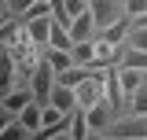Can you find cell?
I'll list each match as a JSON object with an SVG mask.
<instances>
[{
    "instance_id": "cell-1",
    "label": "cell",
    "mask_w": 147,
    "mask_h": 140,
    "mask_svg": "<svg viewBox=\"0 0 147 140\" xmlns=\"http://www.w3.org/2000/svg\"><path fill=\"white\" fill-rule=\"evenodd\" d=\"M33 96H37V103H52V88H55V67L44 59V63H37L33 67Z\"/></svg>"
},
{
    "instance_id": "cell-19",
    "label": "cell",
    "mask_w": 147,
    "mask_h": 140,
    "mask_svg": "<svg viewBox=\"0 0 147 140\" xmlns=\"http://www.w3.org/2000/svg\"><path fill=\"white\" fill-rule=\"evenodd\" d=\"M125 67H136V70H147V52H136V48H129V55L121 59Z\"/></svg>"
},
{
    "instance_id": "cell-7",
    "label": "cell",
    "mask_w": 147,
    "mask_h": 140,
    "mask_svg": "<svg viewBox=\"0 0 147 140\" xmlns=\"http://www.w3.org/2000/svg\"><path fill=\"white\" fill-rule=\"evenodd\" d=\"M103 92H107V103H110V107H118L121 100H125V92H121V77H118V67H107Z\"/></svg>"
},
{
    "instance_id": "cell-12",
    "label": "cell",
    "mask_w": 147,
    "mask_h": 140,
    "mask_svg": "<svg viewBox=\"0 0 147 140\" xmlns=\"http://www.w3.org/2000/svg\"><path fill=\"white\" fill-rule=\"evenodd\" d=\"M118 48H121V44H110V41H103V37H99V41H96V63L114 67V63H118Z\"/></svg>"
},
{
    "instance_id": "cell-10",
    "label": "cell",
    "mask_w": 147,
    "mask_h": 140,
    "mask_svg": "<svg viewBox=\"0 0 147 140\" xmlns=\"http://www.w3.org/2000/svg\"><path fill=\"white\" fill-rule=\"evenodd\" d=\"M96 30V18H92V11H85V15H77L70 22V33H74V41H88V33Z\"/></svg>"
},
{
    "instance_id": "cell-18",
    "label": "cell",
    "mask_w": 147,
    "mask_h": 140,
    "mask_svg": "<svg viewBox=\"0 0 147 140\" xmlns=\"http://www.w3.org/2000/svg\"><path fill=\"white\" fill-rule=\"evenodd\" d=\"M26 133H30V129L22 125V118H18V114H15V122H7L4 129H0V137H4V140H18V137H26Z\"/></svg>"
},
{
    "instance_id": "cell-21",
    "label": "cell",
    "mask_w": 147,
    "mask_h": 140,
    "mask_svg": "<svg viewBox=\"0 0 147 140\" xmlns=\"http://www.w3.org/2000/svg\"><path fill=\"white\" fill-rule=\"evenodd\" d=\"M136 26H147V15H140V18H136Z\"/></svg>"
},
{
    "instance_id": "cell-11",
    "label": "cell",
    "mask_w": 147,
    "mask_h": 140,
    "mask_svg": "<svg viewBox=\"0 0 147 140\" xmlns=\"http://www.w3.org/2000/svg\"><path fill=\"white\" fill-rule=\"evenodd\" d=\"M88 114V125H92V133H103V125L110 122V103H96L85 111Z\"/></svg>"
},
{
    "instance_id": "cell-14",
    "label": "cell",
    "mask_w": 147,
    "mask_h": 140,
    "mask_svg": "<svg viewBox=\"0 0 147 140\" xmlns=\"http://www.w3.org/2000/svg\"><path fill=\"white\" fill-rule=\"evenodd\" d=\"M74 63H81V67L96 63V44H92V41H77V44H74Z\"/></svg>"
},
{
    "instance_id": "cell-5",
    "label": "cell",
    "mask_w": 147,
    "mask_h": 140,
    "mask_svg": "<svg viewBox=\"0 0 147 140\" xmlns=\"http://www.w3.org/2000/svg\"><path fill=\"white\" fill-rule=\"evenodd\" d=\"M118 77H121V92H125V100L132 96V92H136V88H144V85H147V81H144V70L125 67V63L118 67Z\"/></svg>"
},
{
    "instance_id": "cell-4",
    "label": "cell",
    "mask_w": 147,
    "mask_h": 140,
    "mask_svg": "<svg viewBox=\"0 0 147 140\" xmlns=\"http://www.w3.org/2000/svg\"><path fill=\"white\" fill-rule=\"evenodd\" d=\"M33 100H37L33 88H15V92L7 88V96H4V111H7V114H22V111L33 103Z\"/></svg>"
},
{
    "instance_id": "cell-3",
    "label": "cell",
    "mask_w": 147,
    "mask_h": 140,
    "mask_svg": "<svg viewBox=\"0 0 147 140\" xmlns=\"http://www.w3.org/2000/svg\"><path fill=\"white\" fill-rule=\"evenodd\" d=\"M22 26H26V37H30V44H40V48H48V37H52L55 15H40V18H30V22H22Z\"/></svg>"
},
{
    "instance_id": "cell-15",
    "label": "cell",
    "mask_w": 147,
    "mask_h": 140,
    "mask_svg": "<svg viewBox=\"0 0 147 140\" xmlns=\"http://www.w3.org/2000/svg\"><path fill=\"white\" fill-rule=\"evenodd\" d=\"M88 133H92V125H88V114H85V111L77 107V111H74V129H70V137H74V140H85Z\"/></svg>"
},
{
    "instance_id": "cell-8",
    "label": "cell",
    "mask_w": 147,
    "mask_h": 140,
    "mask_svg": "<svg viewBox=\"0 0 147 140\" xmlns=\"http://www.w3.org/2000/svg\"><path fill=\"white\" fill-rule=\"evenodd\" d=\"M129 33H132V26H129V15H121L118 22H110V26H103V41H110V44H125Z\"/></svg>"
},
{
    "instance_id": "cell-9",
    "label": "cell",
    "mask_w": 147,
    "mask_h": 140,
    "mask_svg": "<svg viewBox=\"0 0 147 140\" xmlns=\"http://www.w3.org/2000/svg\"><path fill=\"white\" fill-rule=\"evenodd\" d=\"M85 11H88V0H63V7L55 11V18L70 26L74 18H77V15H85Z\"/></svg>"
},
{
    "instance_id": "cell-6",
    "label": "cell",
    "mask_w": 147,
    "mask_h": 140,
    "mask_svg": "<svg viewBox=\"0 0 147 140\" xmlns=\"http://www.w3.org/2000/svg\"><path fill=\"white\" fill-rule=\"evenodd\" d=\"M74 44H77V41H74L70 26L55 18V26H52V37H48V48H63V52H74Z\"/></svg>"
},
{
    "instance_id": "cell-20",
    "label": "cell",
    "mask_w": 147,
    "mask_h": 140,
    "mask_svg": "<svg viewBox=\"0 0 147 140\" xmlns=\"http://www.w3.org/2000/svg\"><path fill=\"white\" fill-rule=\"evenodd\" d=\"M125 15H129V18L147 15V0H125Z\"/></svg>"
},
{
    "instance_id": "cell-17",
    "label": "cell",
    "mask_w": 147,
    "mask_h": 140,
    "mask_svg": "<svg viewBox=\"0 0 147 140\" xmlns=\"http://www.w3.org/2000/svg\"><path fill=\"white\" fill-rule=\"evenodd\" d=\"M125 44L136 48V52H147V26H132V33H129Z\"/></svg>"
},
{
    "instance_id": "cell-2",
    "label": "cell",
    "mask_w": 147,
    "mask_h": 140,
    "mask_svg": "<svg viewBox=\"0 0 147 140\" xmlns=\"http://www.w3.org/2000/svg\"><path fill=\"white\" fill-rule=\"evenodd\" d=\"M88 11H92V18H96L99 30L110 26V22H118V18L125 15V11L118 7V0H88Z\"/></svg>"
},
{
    "instance_id": "cell-13",
    "label": "cell",
    "mask_w": 147,
    "mask_h": 140,
    "mask_svg": "<svg viewBox=\"0 0 147 140\" xmlns=\"http://www.w3.org/2000/svg\"><path fill=\"white\" fill-rule=\"evenodd\" d=\"M44 59L55 67V74H59V70H70V67H74V52H63V48H48V52H44Z\"/></svg>"
},
{
    "instance_id": "cell-16",
    "label": "cell",
    "mask_w": 147,
    "mask_h": 140,
    "mask_svg": "<svg viewBox=\"0 0 147 140\" xmlns=\"http://www.w3.org/2000/svg\"><path fill=\"white\" fill-rule=\"evenodd\" d=\"M129 107H132V114H136V118H147V85L136 88V92L129 96Z\"/></svg>"
}]
</instances>
